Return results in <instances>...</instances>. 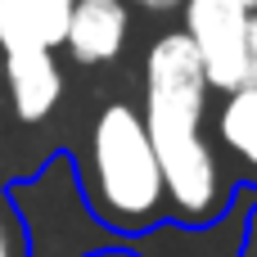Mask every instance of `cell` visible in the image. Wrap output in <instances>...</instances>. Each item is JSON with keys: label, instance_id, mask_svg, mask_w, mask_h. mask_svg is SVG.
Returning <instances> with one entry per match:
<instances>
[{"label": "cell", "instance_id": "obj_1", "mask_svg": "<svg viewBox=\"0 0 257 257\" xmlns=\"http://www.w3.org/2000/svg\"><path fill=\"white\" fill-rule=\"evenodd\" d=\"M72 172H77L81 203H86V212L95 217L99 230L145 239L158 226H167L163 172H158L140 104L108 99L95 113Z\"/></svg>", "mask_w": 257, "mask_h": 257}, {"label": "cell", "instance_id": "obj_2", "mask_svg": "<svg viewBox=\"0 0 257 257\" xmlns=\"http://www.w3.org/2000/svg\"><path fill=\"white\" fill-rule=\"evenodd\" d=\"M208 72L199 50L181 27L163 32L145 50V126L149 131H203L208 117Z\"/></svg>", "mask_w": 257, "mask_h": 257}, {"label": "cell", "instance_id": "obj_3", "mask_svg": "<svg viewBox=\"0 0 257 257\" xmlns=\"http://www.w3.org/2000/svg\"><path fill=\"white\" fill-rule=\"evenodd\" d=\"M248 18H253V9L244 0H185L181 5V32L199 50L212 95H230L253 81Z\"/></svg>", "mask_w": 257, "mask_h": 257}, {"label": "cell", "instance_id": "obj_4", "mask_svg": "<svg viewBox=\"0 0 257 257\" xmlns=\"http://www.w3.org/2000/svg\"><path fill=\"white\" fill-rule=\"evenodd\" d=\"M0 59H5V95H9L14 117L27 126H41L63 104V90H68L59 50H18Z\"/></svg>", "mask_w": 257, "mask_h": 257}, {"label": "cell", "instance_id": "obj_5", "mask_svg": "<svg viewBox=\"0 0 257 257\" xmlns=\"http://www.w3.org/2000/svg\"><path fill=\"white\" fill-rule=\"evenodd\" d=\"M131 41V5L126 0H72L63 50L81 68L117 63Z\"/></svg>", "mask_w": 257, "mask_h": 257}, {"label": "cell", "instance_id": "obj_6", "mask_svg": "<svg viewBox=\"0 0 257 257\" xmlns=\"http://www.w3.org/2000/svg\"><path fill=\"white\" fill-rule=\"evenodd\" d=\"M72 0H0V54L63 50Z\"/></svg>", "mask_w": 257, "mask_h": 257}, {"label": "cell", "instance_id": "obj_7", "mask_svg": "<svg viewBox=\"0 0 257 257\" xmlns=\"http://www.w3.org/2000/svg\"><path fill=\"white\" fill-rule=\"evenodd\" d=\"M217 140H221V149H226L235 163H244V167L257 172V81L230 90V95H221V108H217Z\"/></svg>", "mask_w": 257, "mask_h": 257}, {"label": "cell", "instance_id": "obj_8", "mask_svg": "<svg viewBox=\"0 0 257 257\" xmlns=\"http://www.w3.org/2000/svg\"><path fill=\"white\" fill-rule=\"evenodd\" d=\"M0 257H32L27 226H23L18 208L9 203V194H0Z\"/></svg>", "mask_w": 257, "mask_h": 257}, {"label": "cell", "instance_id": "obj_9", "mask_svg": "<svg viewBox=\"0 0 257 257\" xmlns=\"http://www.w3.org/2000/svg\"><path fill=\"white\" fill-rule=\"evenodd\" d=\"M131 9H145V14H181L185 0H126Z\"/></svg>", "mask_w": 257, "mask_h": 257}, {"label": "cell", "instance_id": "obj_10", "mask_svg": "<svg viewBox=\"0 0 257 257\" xmlns=\"http://www.w3.org/2000/svg\"><path fill=\"white\" fill-rule=\"evenodd\" d=\"M248 68H253V81H257V9L248 18Z\"/></svg>", "mask_w": 257, "mask_h": 257}, {"label": "cell", "instance_id": "obj_11", "mask_svg": "<svg viewBox=\"0 0 257 257\" xmlns=\"http://www.w3.org/2000/svg\"><path fill=\"white\" fill-rule=\"evenodd\" d=\"M90 257H140L136 248H122V244H113V248H99V253H90Z\"/></svg>", "mask_w": 257, "mask_h": 257}, {"label": "cell", "instance_id": "obj_12", "mask_svg": "<svg viewBox=\"0 0 257 257\" xmlns=\"http://www.w3.org/2000/svg\"><path fill=\"white\" fill-rule=\"evenodd\" d=\"M0 86H5V59H0Z\"/></svg>", "mask_w": 257, "mask_h": 257}, {"label": "cell", "instance_id": "obj_13", "mask_svg": "<svg viewBox=\"0 0 257 257\" xmlns=\"http://www.w3.org/2000/svg\"><path fill=\"white\" fill-rule=\"evenodd\" d=\"M244 5H248V9H257V0H244Z\"/></svg>", "mask_w": 257, "mask_h": 257}]
</instances>
